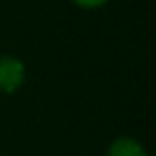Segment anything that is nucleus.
Returning a JSON list of instances; mask_svg holds the SVG:
<instances>
[{
  "mask_svg": "<svg viewBox=\"0 0 156 156\" xmlns=\"http://www.w3.org/2000/svg\"><path fill=\"white\" fill-rule=\"evenodd\" d=\"M26 79V66L20 58L0 56V92L11 94L22 88Z\"/></svg>",
  "mask_w": 156,
  "mask_h": 156,
  "instance_id": "1",
  "label": "nucleus"
},
{
  "mask_svg": "<svg viewBox=\"0 0 156 156\" xmlns=\"http://www.w3.org/2000/svg\"><path fill=\"white\" fill-rule=\"evenodd\" d=\"M73 2L77 7H83V9H98V7H103L107 2V0H73Z\"/></svg>",
  "mask_w": 156,
  "mask_h": 156,
  "instance_id": "3",
  "label": "nucleus"
},
{
  "mask_svg": "<svg viewBox=\"0 0 156 156\" xmlns=\"http://www.w3.org/2000/svg\"><path fill=\"white\" fill-rule=\"evenodd\" d=\"M107 156H147L145 147L133 137H118L111 145Z\"/></svg>",
  "mask_w": 156,
  "mask_h": 156,
  "instance_id": "2",
  "label": "nucleus"
}]
</instances>
